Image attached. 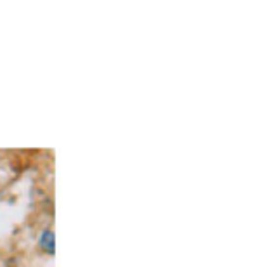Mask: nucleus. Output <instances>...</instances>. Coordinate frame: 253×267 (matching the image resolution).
Masks as SVG:
<instances>
[{"label":"nucleus","instance_id":"1","mask_svg":"<svg viewBox=\"0 0 253 267\" xmlns=\"http://www.w3.org/2000/svg\"><path fill=\"white\" fill-rule=\"evenodd\" d=\"M38 246H40L44 252H47L49 255H54L56 253V236L52 229H44L40 233V238H38Z\"/></svg>","mask_w":253,"mask_h":267}]
</instances>
